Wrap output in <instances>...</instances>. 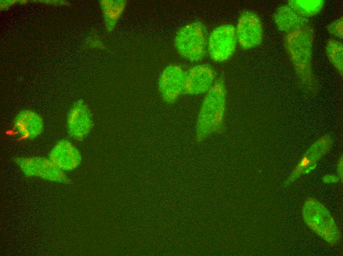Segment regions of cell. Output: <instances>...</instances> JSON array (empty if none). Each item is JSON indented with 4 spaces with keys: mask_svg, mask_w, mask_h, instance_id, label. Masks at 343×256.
I'll list each match as a JSON object with an SVG mask.
<instances>
[{
    "mask_svg": "<svg viewBox=\"0 0 343 256\" xmlns=\"http://www.w3.org/2000/svg\"><path fill=\"white\" fill-rule=\"evenodd\" d=\"M226 104V89L219 79L207 92L201 105L196 125V137L202 141L222 127Z\"/></svg>",
    "mask_w": 343,
    "mask_h": 256,
    "instance_id": "obj_1",
    "label": "cell"
},
{
    "mask_svg": "<svg viewBox=\"0 0 343 256\" xmlns=\"http://www.w3.org/2000/svg\"><path fill=\"white\" fill-rule=\"evenodd\" d=\"M313 41V32L309 25L287 34L285 37V47L296 73L306 85H310L314 81L311 62Z\"/></svg>",
    "mask_w": 343,
    "mask_h": 256,
    "instance_id": "obj_2",
    "label": "cell"
},
{
    "mask_svg": "<svg viewBox=\"0 0 343 256\" xmlns=\"http://www.w3.org/2000/svg\"><path fill=\"white\" fill-rule=\"evenodd\" d=\"M174 45L183 58L191 62H198L205 56L207 46L205 29L199 22L188 24L177 32Z\"/></svg>",
    "mask_w": 343,
    "mask_h": 256,
    "instance_id": "obj_3",
    "label": "cell"
},
{
    "mask_svg": "<svg viewBox=\"0 0 343 256\" xmlns=\"http://www.w3.org/2000/svg\"><path fill=\"white\" fill-rule=\"evenodd\" d=\"M237 43L235 27L230 24L222 25L211 32L206 48L213 61L221 62L227 60L233 55Z\"/></svg>",
    "mask_w": 343,
    "mask_h": 256,
    "instance_id": "obj_4",
    "label": "cell"
},
{
    "mask_svg": "<svg viewBox=\"0 0 343 256\" xmlns=\"http://www.w3.org/2000/svg\"><path fill=\"white\" fill-rule=\"evenodd\" d=\"M236 33L240 46L249 49L261 44L263 32L261 21L258 16L251 11H244L239 17Z\"/></svg>",
    "mask_w": 343,
    "mask_h": 256,
    "instance_id": "obj_5",
    "label": "cell"
},
{
    "mask_svg": "<svg viewBox=\"0 0 343 256\" xmlns=\"http://www.w3.org/2000/svg\"><path fill=\"white\" fill-rule=\"evenodd\" d=\"M185 72L176 65L166 67L159 80L160 93L164 100L172 102L184 92Z\"/></svg>",
    "mask_w": 343,
    "mask_h": 256,
    "instance_id": "obj_6",
    "label": "cell"
},
{
    "mask_svg": "<svg viewBox=\"0 0 343 256\" xmlns=\"http://www.w3.org/2000/svg\"><path fill=\"white\" fill-rule=\"evenodd\" d=\"M215 73L208 64L195 65L185 72L184 92L189 95L207 92L213 85Z\"/></svg>",
    "mask_w": 343,
    "mask_h": 256,
    "instance_id": "obj_7",
    "label": "cell"
},
{
    "mask_svg": "<svg viewBox=\"0 0 343 256\" xmlns=\"http://www.w3.org/2000/svg\"><path fill=\"white\" fill-rule=\"evenodd\" d=\"M93 120L90 111L82 100L77 101L71 108L67 119L69 134L76 139L84 138L90 131Z\"/></svg>",
    "mask_w": 343,
    "mask_h": 256,
    "instance_id": "obj_8",
    "label": "cell"
},
{
    "mask_svg": "<svg viewBox=\"0 0 343 256\" xmlns=\"http://www.w3.org/2000/svg\"><path fill=\"white\" fill-rule=\"evenodd\" d=\"M22 169L28 174L43 177L49 180H63L62 170L50 160L42 158L25 159L19 162Z\"/></svg>",
    "mask_w": 343,
    "mask_h": 256,
    "instance_id": "obj_9",
    "label": "cell"
},
{
    "mask_svg": "<svg viewBox=\"0 0 343 256\" xmlns=\"http://www.w3.org/2000/svg\"><path fill=\"white\" fill-rule=\"evenodd\" d=\"M274 19L277 29L287 34L309 25V19L299 14L288 4L279 7L274 14Z\"/></svg>",
    "mask_w": 343,
    "mask_h": 256,
    "instance_id": "obj_10",
    "label": "cell"
},
{
    "mask_svg": "<svg viewBox=\"0 0 343 256\" xmlns=\"http://www.w3.org/2000/svg\"><path fill=\"white\" fill-rule=\"evenodd\" d=\"M43 121L36 113L31 110L19 112L14 123V129L22 138H34L39 135L43 129Z\"/></svg>",
    "mask_w": 343,
    "mask_h": 256,
    "instance_id": "obj_11",
    "label": "cell"
},
{
    "mask_svg": "<svg viewBox=\"0 0 343 256\" xmlns=\"http://www.w3.org/2000/svg\"><path fill=\"white\" fill-rule=\"evenodd\" d=\"M50 160L59 168L69 170L76 167L80 161V156L71 143L62 140L57 144L50 154Z\"/></svg>",
    "mask_w": 343,
    "mask_h": 256,
    "instance_id": "obj_12",
    "label": "cell"
},
{
    "mask_svg": "<svg viewBox=\"0 0 343 256\" xmlns=\"http://www.w3.org/2000/svg\"><path fill=\"white\" fill-rule=\"evenodd\" d=\"M100 3L106 30L112 31L123 13L127 1L124 0H102Z\"/></svg>",
    "mask_w": 343,
    "mask_h": 256,
    "instance_id": "obj_13",
    "label": "cell"
},
{
    "mask_svg": "<svg viewBox=\"0 0 343 256\" xmlns=\"http://www.w3.org/2000/svg\"><path fill=\"white\" fill-rule=\"evenodd\" d=\"M324 4L323 0H290L288 5L302 16L308 18L318 14Z\"/></svg>",
    "mask_w": 343,
    "mask_h": 256,
    "instance_id": "obj_14",
    "label": "cell"
},
{
    "mask_svg": "<svg viewBox=\"0 0 343 256\" xmlns=\"http://www.w3.org/2000/svg\"><path fill=\"white\" fill-rule=\"evenodd\" d=\"M326 52L330 62L341 74L343 66V45L336 39H329L326 46Z\"/></svg>",
    "mask_w": 343,
    "mask_h": 256,
    "instance_id": "obj_15",
    "label": "cell"
},
{
    "mask_svg": "<svg viewBox=\"0 0 343 256\" xmlns=\"http://www.w3.org/2000/svg\"><path fill=\"white\" fill-rule=\"evenodd\" d=\"M343 19L341 17L332 22L327 27L328 32L334 36L342 39L343 35Z\"/></svg>",
    "mask_w": 343,
    "mask_h": 256,
    "instance_id": "obj_16",
    "label": "cell"
}]
</instances>
